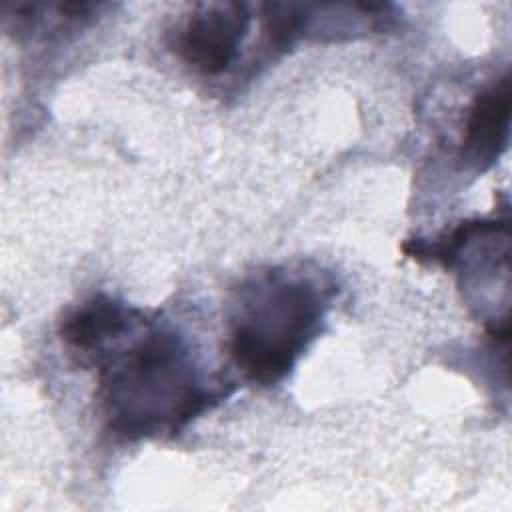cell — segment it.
Segmentation results:
<instances>
[{
  "label": "cell",
  "mask_w": 512,
  "mask_h": 512,
  "mask_svg": "<svg viewBox=\"0 0 512 512\" xmlns=\"http://www.w3.org/2000/svg\"><path fill=\"white\" fill-rule=\"evenodd\" d=\"M332 294L324 280L284 268L248 278L238 288L228 340L242 374L262 386L290 374L318 336Z\"/></svg>",
  "instance_id": "cell-2"
},
{
  "label": "cell",
  "mask_w": 512,
  "mask_h": 512,
  "mask_svg": "<svg viewBox=\"0 0 512 512\" xmlns=\"http://www.w3.org/2000/svg\"><path fill=\"white\" fill-rule=\"evenodd\" d=\"M250 22L244 2L198 4L176 32V52L200 74H222L238 60Z\"/></svg>",
  "instance_id": "cell-3"
},
{
  "label": "cell",
  "mask_w": 512,
  "mask_h": 512,
  "mask_svg": "<svg viewBox=\"0 0 512 512\" xmlns=\"http://www.w3.org/2000/svg\"><path fill=\"white\" fill-rule=\"evenodd\" d=\"M510 76H502L484 88L472 102L466 126L462 152L478 168H488L500 156L508 142L510 126Z\"/></svg>",
  "instance_id": "cell-4"
},
{
  "label": "cell",
  "mask_w": 512,
  "mask_h": 512,
  "mask_svg": "<svg viewBox=\"0 0 512 512\" xmlns=\"http://www.w3.org/2000/svg\"><path fill=\"white\" fill-rule=\"evenodd\" d=\"M108 428L128 440L174 434L222 392L204 384L186 342L138 310L130 326L88 354Z\"/></svg>",
  "instance_id": "cell-1"
}]
</instances>
